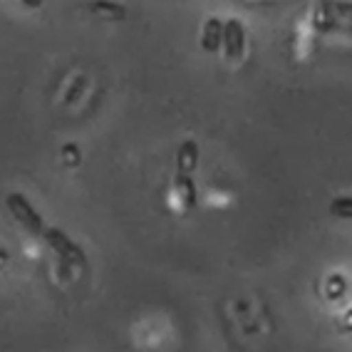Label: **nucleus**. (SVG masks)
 Listing matches in <instances>:
<instances>
[{"instance_id": "11", "label": "nucleus", "mask_w": 352, "mask_h": 352, "mask_svg": "<svg viewBox=\"0 0 352 352\" xmlns=\"http://www.w3.org/2000/svg\"><path fill=\"white\" fill-rule=\"evenodd\" d=\"M345 293V285H342V278L340 276H335V278H330V288H327V296L330 298H340Z\"/></svg>"}, {"instance_id": "4", "label": "nucleus", "mask_w": 352, "mask_h": 352, "mask_svg": "<svg viewBox=\"0 0 352 352\" xmlns=\"http://www.w3.org/2000/svg\"><path fill=\"white\" fill-rule=\"evenodd\" d=\"M199 166V144L186 139L176 151V174H194Z\"/></svg>"}, {"instance_id": "8", "label": "nucleus", "mask_w": 352, "mask_h": 352, "mask_svg": "<svg viewBox=\"0 0 352 352\" xmlns=\"http://www.w3.org/2000/svg\"><path fill=\"white\" fill-rule=\"evenodd\" d=\"M330 214L338 219H352V196H340L330 204Z\"/></svg>"}, {"instance_id": "14", "label": "nucleus", "mask_w": 352, "mask_h": 352, "mask_svg": "<svg viewBox=\"0 0 352 352\" xmlns=\"http://www.w3.org/2000/svg\"><path fill=\"white\" fill-rule=\"evenodd\" d=\"M6 263H8V251L6 248H0V268H3Z\"/></svg>"}, {"instance_id": "2", "label": "nucleus", "mask_w": 352, "mask_h": 352, "mask_svg": "<svg viewBox=\"0 0 352 352\" xmlns=\"http://www.w3.org/2000/svg\"><path fill=\"white\" fill-rule=\"evenodd\" d=\"M6 204H8V211L15 216V221H18L20 226H25L28 231L35 233V236H43L47 226H45L43 216L35 211V206L28 201L25 196L23 194H8Z\"/></svg>"}, {"instance_id": "9", "label": "nucleus", "mask_w": 352, "mask_h": 352, "mask_svg": "<svg viewBox=\"0 0 352 352\" xmlns=\"http://www.w3.org/2000/svg\"><path fill=\"white\" fill-rule=\"evenodd\" d=\"M325 6L330 8L335 15H340V18L352 20V3H347V0H325Z\"/></svg>"}, {"instance_id": "3", "label": "nucleus", "mask_w": 352, "mask_h": 352, "mask_svg": "<svg viewBox=\"0 0 352 352\" xmlns=\"http://www.w3.org/2000/svg\"><path fill=\"white\" fill-rule=\"evenodd\" d=\"M245 50V30L241 20L223 23V52L228 60H239Z\"/></svg>"}, {"instance_id": "7", "label": "nucleus", "mask_w": 352, "mask_h": 352, "mask_svg": "<svg viewBox=\"0 0 352 352\" xmlns=\"http://www.w3.org/2000/svg\"><path fill=\"white\" fill-rule=\"evenodd\" d=\"M89 10L104 20H124L126 18V8L120 3H112V0H92L89 3Z\"/></svg>"}, {"instance_id": "12", "label": "nucleus", "mask_w": 352, "mask_h": 352, "mask_svg": "<svg viewBox=\"0 0 352 352\" xmlns=\"http://www.w3.org/2000/svg\"><path fill=\"white\" fill-rule=\"evenodd\" d=\"M342 327H345V330H352V308L342 315Z\"/></svg>"}, {"instance_id": "6", "label": "nucleus", "mask_w": 352, "mask_h": 352, "mask_svg": "<svg viewBox=\"0 0 352 352\" xmlns=\"http://www.w3.org/2000/svg\"><path fill=\"white\" fill-rule=\"evenodd\" d=\"M174 189L179 201L186 211L196 206V184H194V174H176L174 179Z\"/></svg>"}, {"instance_id": "5", "label": "nucleus", "mask_w": 352, "mask_h": 352, "mask_svg": "<svg viewBox=\"0 0 352 352\" xmlns=\"http://www.w3.org/2000/svg\"><path fill=\"white\" fill-rule=\"evenodd\" d=\"M201 47L206 52H219L223 47V23L219 18H208L204 23L201 32Z\"/></svg>"}, {"instance_id": "1", "label": "nucleus", "mask_w": 352, "mask_h": 352, "mask_svg": "<svg viewBox=\"0 0 352 352\" xmlns=\"http://www.w3.org/2000/svg\"><path fill=\"white\" fill-rule=\"evenodd\" d=\"M43 236H45V241H47V245L57 253V258H60L63 263L72 265V268H75V265L77 268H85V265H87V256H85V251H82L77 243H72V241H69L60 228L47 226Z\"/></svg>"}, {"instance_id": "10", "label": "nucleus", "mask_w": 352, "mask_h": 352, "mask_svg": "<svg viewBox=\"0 0 352 352\" xmlns=\"http://www.w3.org/2000/svg\"><path fill=\"white\" fill-rule=\"evenodd\" d=\"M63 162H65V166H77L80 164V149H77V144H65L63 146Z\"/></svg>"}, {"instance_id": "13", "label": "nucleus", "mask_w": 352, "mask_h": 352, "mask_svg": "<svg viewBox=\"0 0 352 352\" xmlns=\"http://www.w3.org/2000/svg\"><path fill=\"white\" fill-rule=\"evenodd\" d=\"M43 3L45 0H23V6H28V8H40Z\"/></svg>"}]
</instances>
